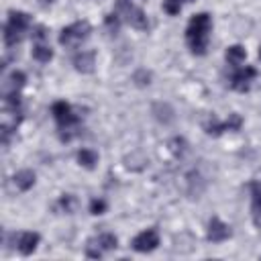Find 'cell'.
Listing matches in <instances>:
<instances>
[{"label": "cell", "mask_w": 261, "mask_h": 261, "mask_svg": "<svg viewBox=\"0 0 261 261\" xmlns=\"http://www.w3.org/2000/svg\"><path fill=\"white\" fill-rule=\"evenodd\" d=\"M157 245H159V234H157L155 228H147V230L139 232V234L133 239V243H130V247H133L137 253H149V251L157 249Z\"/></svg>", "instance_id": "obj_5"}, {"label": "cell", "mask_w": 261, "mask_h": 261, "mask_svg": "<svg viewBox=\"0 0 261 261\" xmlns=\"http://www.w3.org/2000/svg\"><path fill=\"white\" fill-rule=\"evenodd\" d=\"M96 65V53L94 51H77L73 55V67L80 73H92Z\"/></svg>", "instance_id": "obj_10"}, {"label": "cell", "mask_w": 261, "mask_h": 261, "mask_svg": "<svg viewBox=\"0 0 261 261\" xmlns=\"http://www.w3.org/2000/svg\"><path fill=\"white\" fill-rule=\"evenodd\" d=\"M116 10L124 16V20L133 27V29H139V31H147L149 27V20H147V14L143 12V8L135 6L133 2H126V0H118L116 2Z\"/></svg>", "instance_id": "obj_3"}, {"label": "cell", "mask_w": 261, "mask_h": 261, "mask_svg": "<svg viewBox=\"0 0 261 261\" xmlns=\"http://www.w3.org/2000/svg\"><path fill=\"white\" fill-rule=\"evenodd\" d=\"M245 57H247V51H245V47L243 45H230V47H226V51H224V59L230 63V65H241L243 61H245Z\"/></svg>", "instance_id": "obj_13"}, {"label": "cell", "mask_w": 261, "mask_h": 261, "mask_svg": "<svg viewBox=\"0 0 261 261\" xmlns=\"http://www.w3.org/2000/svg\"><path fill=\"white\" fill-rule=\"evenodd\" d=\"M39 232H33V230H27V232H18L16 234V249L20 255H31L37 245H39Z\"/></svg>", "instance_id": "obj_9"}, {"label": "cell", "mask_w": 261, "mask_h": 261, "mask_svg": "<svg viewBox=\"0 0 261 261\" xmlns=\"http://www.w3.org/2000/svg\"><path fill=\"white\" fill-rule=\"evenodd\" d=\"M77 163L86 169H94L98 163V153L94 149H80L77 151Z\"/></svg>", "instance_id": "obj_16"}, {"label": "cell", "mask_w": 261, "mask_h": 261, "mask_svg": "<svg viewBox=\"0 0 261 261\" xmlns=\"http://www.w3.org/2000/svg\"><path fill=\"white\" fill-rule=\"evenodd\" d=\"M12 184L16 186V190L20 192H27L35 186V171L33 169H20L12 175Z\"/></svg>", "instance_id": "obj_11"}, {"label": "cell", "mask_w": 261, "mask_h": 261, "mask_svg": "<svg viewBox=\"0 0 261 261\" xmlns=\"http://www.w3.org/2000/svg\"><path fill=\"white\" fill-rule=\"evenodd\" d=\"M255 75H257L255 67L245 65V67L237 69V71L230 75V88H232V90H237V92H247V90H249V86H251V80H253Z\"/></svg>", "instance_id": "obj_7"}, {"label": "cell", "mask_w": 261, "mask_h": 261, "mask_svg": "<svg viewBox=\"0 0 261 261\" xmlns=\"http://www.w3.org/2000/svg\"><path fill=\"white\" fill-rule=\"evenodd\" d=\"M24 84H27L24 71L14 69V71H10V73L4 77V82H2V94H18Z\"/></svg>", "instance_id": "obj_8"}, {"label": "cell", "mask_w": 261, "mask_h": 261, "mask_svg": "<svg viewBox=\"0 0 261 261\" xmlns=\"http://www.w3.org/2000/svg\"><path fill=\"white\" fill-rule=\"evenodd\" d=\"M6 24H10V27L18 29L20 33H24V31L29 29V24H31V16H29L27 12H22V10H10Z\"/></svg>", "instance_id": "obj_12"}, {"label": "cell", "mask_w": 261, "mask_h": 261, "mask_svg": "<svg viewBox=\"0 0 261 261\" xmlns=\"http://www.w3.org/2000/svg\"><path fill=\"white\" fill-rule=\"evenodd\" d=\"M43 2H45V4H51V2H53V0H43Z\"/></svg>", "instance_id": "obj_27"}, {"label": "cell", "mask_w": 261, "mask_h": 261, "mask_svg": "<svg viewBox=\"0 0 261 261\" xmlns=\"http://www.w3.org/2000/svg\"><path fill=\"white\" fill-rule=\"evenodd\" d=\"M202 128H204L206 135H210V137H218V135L224 133V122H220L214 114H210V116L202 122Z\"/></svg>", "instance_id": "obj_15"}, {"label": "cell", "mask_w": 261, "mask_h": 261, "mask_svg": "<svg viewBox=\"0 0 261 261\" xmlns=\"http://www.w3.org/2000/svg\"><path fill=\"white\" fill-rule=\"evenodd\" d=\"M133 82H135L139 88H145V86H149V84H151V71H147L145 67L137 69V71L133 73Z\"/></svg>", "instance_id": "obj_21"}, {"label": "cell", "mask_w": 261, "mask_h": 261, "mask_svg": "<svg viewBox=\"0 0 261 261\" xmlns=\"http://www.w3.org/2000/svg\"><path fill=\"white\" fill-rule=\"evenodd\" d=\"M45 39H47V29H45L43 24H39V27L33 31V41H35V43H45Z\"/></svg>", "instance_id": "obj_26"}, {"label": "cell", "mask_w": 261, "mask_h": 261, "mask_svg": "<svg viewBox=\"0 0 261 261\" xmlns=\"http://www.w3.org/2000/svg\"><path fill=\"white\" fill-rule=\"evenodd\" d=\"M57 206H59L65 214H71V212L75 210V206H77V200H75V196H73V194H63V196L59 198Z\"/></svg>", "instance_id": "obj_20"}, {"label": "cell", "mask_w": 261, "mask_h": 261, "mask_svg": "<svg viewBox=\"0 0 261 261\" xmlns=\"http://www.w3.org/2000/svg\"><path fill=\"white\" fill-rule=\"evenodd\" d=\"M167 149H169V153H171L173 157H181V155L188 151V143H186V139H181V137H173V139L167 141Z\"/></svg>", "instance_id": "obj_18"}, {"label": "cell", "mask_w": 261, "mask_h": 261, "mask_svg": "<svg viewBox=\"0 0 261 261\" xmlns=\"http://www.w3.org/2000/svg\"><path fill=\"white\" fill-rule=\"evenodd\" d=\"M104 24H106V31H108L110 35H116L118 29H120V18H118V14H116V12L108 14V16L104 18Z\"/></svg>", "instance_id": "obj_23"}, {"label": "cell", "mask_w": 261, "mask_h": 261, "mask_svg": "<svg viewBox=\"0 0 261 261\" xmlns=\"http://www.w3.org/2000/svg\"><path fill=\"white\" fill-rule=\"evenodd\" d=\"M210 29H212V16L208 12H198L190 18L186 29V41L194 55H206Z\"/></svg>", "instance_id": "obj_1"}, {"label": "cell", "mask_w": 261, "mask_h": 261, "mask_svg": "<svg viewBox=\"0 0 261 261\" xmlns=\"http://www.w3.org/2000/svg\"><path fill=\"white\" fill-rule=\"evenodd\" d=\"M186 2H190V0H163V10L169 16H175V14H179V10Z\"/></svg>", "instance_id": "obj_22"}, {"label": "cell", "mask_w": 261, "mask_h": 261, "mask_svg": "<svg viewBox=\"0 0 261 261\" xmlns=\"http://www.w3.org/2000/svg\"><path fill=\"white\" fill-rule=\"evenodd\" d=\"M230 234H232V230H230V226L226 222H222L218 216H212L210 218L208 230H206V239L210 243H222V241L230 239Z\"/></svg>", "instance_id": "obj_6"}, {"label": "cell", "mask_w": 261, "mask_h": 261, "mask_svg": "<svg viewBox=\"0 0 261 261\" xmlns=\"http://www.w3.org/2000/svg\"><path fill=\"white\" fill-rule=\"evenodd\" d=\"M92 33V27L88 20H75L69 27L61 29L59 33V43L65 47H77L80 43H84Z\"/></svg>", "instance_id": "obj_2"}, {"label": "cell", "mask_w": 261, "mask_h": 261, "mask_svg": "<svg viewBox=\"0 0 261 261\" xmlns=\"http://www.w3.org/2000/svg\"><path fill=\"white\" fill-rule=\"evenodd\" d=\"M31 53H33V59L39 63H49L53 59V49L47 43H35Z\"/></svg>", "instance_id": "obj_14"}, {"label": "cell", "mask_w": 261, "mask_h": 261, "mask_svg": "<svg viewBox=\"0 0 261 261\" xmlns=\"http://www.w3.org/2000/svg\"><path fill=\"white\" fill-rule=\"evenodd\" d=\"M259 57H261V47H259Z\"/></svg>", "instance_id": "obj_28"}, {"label": "cell", "mask_w": 261, "mask_h": 261, "mask_svg": "<svg viewBox=\"0 0 261 261\" xmlns=\"http://www.w3.org/2000/svg\"><path fill=\"white\" fill-rule=\"evenodd\" d=\"M90 212H92V214H104V212H106V200L94 198V200L90 202Z\"/></svg>", "instance_id": "obj_25"}, {"label": "cell", "mask_w": 261, "mask_h": 261, "mask_svg": "<svg viewBox=\"0 0 261 261\" xmlns=\"http://www.w3.org/2000/svg\"><path fill=\"white\" fill-rule=\"evenodd\" d=\"M251 194H253V216H255V222L259 224L261 222V184L259 181H253L251 184Z\"/></svg>", "instance_id": "obj_17"}, {"label": "cell", "mask_w": 261, "mask_h": 261, "mask_svg": "<svg viewBox=\"0 0 261 261\" xmlns=\"http://www.w3.org/2000/svg\"><path fill=\"white\" fill-rule=\"evenodd\" d=\"M51 114H53V118L57 120L59 128L65 130V133H67V130H73V128L77 126V122H80V116L73 114L71 106H69L67 102H63V100L53 102V106H51Z\"/></svg>", "instance_id": "obj_4"}, {"label": "cell", "mask_w": 261, "mask_h": 261, "mask_svg": "<svg viewBox=\"0 0 261 261\" xmlns=\"http://www.w3.org/2000/svg\"><path fill=\"white\" fill-rule=\"evenodd\" d=\"M94 241L100 245V249H102V251H112V249H116V247H118V239H116L112 232H102V234H100V237H96Z\"/></svg>", "instance_id": "obj_19"}, {"label": "cell", "mask_w": 261, "mask_h": 261, "mask_svg": "<svg viewBox=\"0 0 261 261\" xmlns=\"http://www.w3.org/2000/svg\"><path fill=\"white\" fill-rule=\"evenodd\" d=\"M241 126H243V118H241V114L230 112L228 118L224 120V130H239Z\"/></svg>", "instance_id": "obj_24"}]
</instances>
